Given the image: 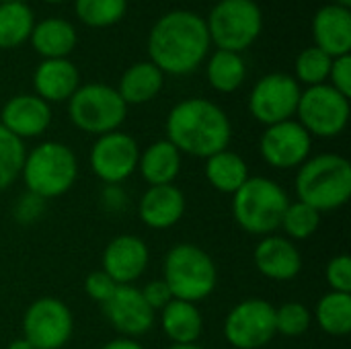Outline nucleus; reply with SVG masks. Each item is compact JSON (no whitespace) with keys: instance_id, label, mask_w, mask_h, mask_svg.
<instances>
[{"instance_id":"9d476101","label":"nucleus","mask_w":351,"mask_h":349,"mask_svg":"<svg viewBox=\"0 0 351 349\" xmlns=\"http://www.w3.org/2000/svg\"><path fill=\"white\" fill-rule=\"evenodd\" d=\"M276 335V306L263 298L241 300L224 319V337L234 349H261Z\"/></svg>"},{"instance_id":"f3484780","label":"nucleus","mask_w":351,"mask_h":349,"mask_svg":"<svg viewBox=\"0 0 351 349\" xmlns=\"http://www.w3.org/2000/svg\"><path fill=\"white\" fill-rule=\"evenodd\" d=\"M51 117V105L37 95H14L0 107V125L23 142L45 134Z\"/></svg>"},{"instance_id":"ea45409f","label":"nucleus","mask_w":351,"mask_h":349,"mask_svg":"<svg viewBox=\"0 0 351 349\" xmlns=\"http://www.w3.org/2000/svg\"><path fill=\"white\" fill-rule=\"evenodd\" d=\"M101 349H144V346L138 339H130V337H115L111 341H107Z\"/></svg>"},{"instance_id":"ddd939ff","label":"nucleus","mask_w":351,"mask_h":349,"mask_svg":"<svg viewBox=\"0 0 351 349\" xmlns=\"http://www.w3.org/2000/svg\"><path fill=\"white\" fill-rule=\"evenodd\" d=\"M140 146L134 136L115 130L95 140L90 148V171L105 185H119L138 171Z\"/></svg>"},{"instance_id":"72a5a7b5","label":"nucleus","mask_w":351,"mask_h":349,"mask_svg":"<svg viewBox=\"0 0 351 349\" xmlns=\"http://www.w3.org/2000/svg\"><path fill=\"white\" fill-rule=\"evenodd\" d=\"M313 325V313L302 302H286L276 309V333L284 337H302Z\"/></svg>"},{"instance_id":"6ab92c4d","label":"nucleus","mask_w":351,"mask_h":349,"mask_svg":"<svg viewBox=\"0 0 351 349\" xmlns=\"http://www.w3.org/2000/svg\"><path fill=\"white\" fill-rule=\"evenodd\" d=\"M185 193L175 185H154L144 191L138 204V216L144 226L152 230L173 228L185 216Z\"/></svg>"},{"instance_id":"b1692460","label":"nucleus","mask_w":351,"mask_h":349,"mask_svg":"<svg viewBox=\"0 0 351 349\" xmlns=\"http://www.w3.org/2000/svg\"><path fill=\"white\" fill-rule=\"evenodd\" d=\"M160 329L171 344H197L204 331V317L197 304L173 298L160 311Z\"/></svg>"},{"instance_id":"4468645a","label":"nucleus","mask_w":351,"mask_h":349,"mask_svg":"<svg viewBox=\"0 0 351 349\" xmlns=\"http://www.w3.org/2000/svg\"><path fill=\"white\" fill-rule=\"evenodd\" d=\"M311 150L313 138L296 119L267 125L259 138L261 158L278 171L298 169L311 158Z\"/></svg>"},{"instance_id":"393cba45","label":"nucleus","mask_w":351,"mask_h":349,"mask_svg":"<svg viewBox=\"0 0 351 349\" xmlns=\"http://www.w3.org/2000/svg\"><path fill=\"white\" fill-rule=\"evenodd\" d=\"M165 84V74L150 62H136L132 64L119 78L117 93L123 103L130 105H144L158 97Z\"/></svg>"},{"instance_id":"7c9ffc66","label":"nucleus","mask_w":351,"mask_h":349,"mask_svg":"<svg viewBox=\"0 0 351 349\" xmlns=\"http://www.w3.org/2000/svg\"><path fill=\"white\" fill-rule=\"evenodd\" d=\"M319 226H321V212L296 200L288 204L280 230H284V237L290 241H306L319 230Z\"/></svg>"},{"instance_id":"37998d69","label":"nucleus","mask_w":351,"mask_h":349,"mask_svg":"<svg viewBox=\"0 0 351 349\" xmlns=\"http://www.w3.org/2000/svg\"><path fill=\"white\" fill-rule=\"evenodd\" d=\"M335 4H341V6H351V0H333Z\"/></svg>"},{"instance_id":"aec40b11","label":"nucleus","mask_w":351,"mask_h":349,"mask_svg":"<svg viewBox=\"0 0 351 349\" xmlns=\"http://www.w3.org/2000/svg\"><path fill=\"white\" fill-rule=\"evenodd\" d=\"M313 39L331 58L351 51V10L341 4H325L313 16Z\"/></svg>"},{"instance_id":"a878e982","label":"nucleus","mask_w":351,"mask_h":349,"mask_svg":"<svg viewBox=\"0 0 351 349\" xmlns=\"http://www.w3.org/2000/svg\"><path fill=\"white\" fill-rule=\"evenodd\" d=\"M204 173H206L208 183L216 191L226 193V195L237 193L245 185V181L251 177L249 175V165L245 163V158L241 154H237L234 150H230V148L208 156Z\"/></svg>"},{"instance_id":"58836bf2","label":"nucleus","mask_w":351,"mask_h":349,"mask_svg":"<svg viewBox=\"0 0 351 349\" xmlns=\"http://www.w3.org/2000/svg\"><path fill=\"white\" fill-rule=\"evenodd\" d=\"M140 292H142L144 300L148 302V306H150L154 313H156V311H162V309L173 300L171 290H169V286L165 284L162 278H160V280H154V282H148Z\"/></svg>"},{"instance_id":"0eeeda50","label":"nucleus","mask_w":351,"mask_h":349,"mask_svg":"<svg viewBox=\"0 0 351 349\" xmlns=\"http://www.w3.org/2000/svg\"><path fill=\"white\" fill-rule=\"evenodd\" d=\"M128 105L117 88L103 82L80 84L68 99V117L72 125L90 136H103L119 130L125 121Z\"/></svg>"},{"instance_id":"cd10ccee","label":"nucleus","mask_w":351,"mask_h":349,"mask_svg":"<svg viewBox=\"0 0 351 349\" xmlns=\"http://www.w3.org/2000/svg\"><path fill=\"white\" fill-rule=\"evenodd\" d=\"M33 27L35 16L27 2H0V49H14L29 41Z\"/></svg>"},{"instance_id":"e433bc0d","label":"nucleus","mask_w":351,"mask_h":349,"mask_svg":"<svg viewBox=\"0 0 351 349\" xmlns=\"http://www.w3.org/2000/svg\"><path fill=\"white\" fill-rule=\"evenodd\" d=\"M335 91H339L341 95H346L348 99L351 97V56H339L333 58L331 62V70H329V78H327Z\"/></svg>"},{"instance_id":"79ce46f5","label":"nucleus","mask_w":351,"mask_h":349,"mask_svg":"<svg viewBox=\"0 0 351 349\" xmlns=\"http://www.w3.org/2000/svg\"><path fill=\"white\" fill-rule=\"evenodd\" d=\"M167 349H206V348H202L199 344H183V346L171 344V348H167Z\"/></svg>"},{"instance_id":"dca6fc26","label":"nucleus","mask_w":351,"mask_h":349,"mask_svg":"<svg viewBox=\"0 0 351 349\" xmlns=\"http://www.w3.org/2000/svg\"><path fill=\"white\" fill-rule=\"evenodd\" d=\"M150 263L148 245L136 234H119L103 251V272L117 286H132Z\"/></svg>"},{"instance_id":"4c0bfd02","label":"nucleus","mask_w":351,"mask_h":349,"mask_svg":"<svg viewBox=\"0 0 351 349\" xmlns=\"http://www.w3.org/2000/svg\"><path fill=\"white\" fill-rule=\"evenodd\" d=\"M43 208H45V202L27 191V195H21L19 202L14 204V218L21 224H31L41 218Z\"/></svg>"},{"instance_id":"f03ea898","label":"nucleus","mask_w":351,"mask_h":349,"mask_svg":"<svg viewBox=\"0 0 351 349\" xmlns=\"http://www.w3.org/2000/svg\"><path fill=\"white\" fill-rule=\"evenodd\" d=\"M167 140L193 158H208L226 150L232 140V123L226 111L210 99L191 97L179 101L167 115Z\"/></svg>"},{"instance_id":"423d86ee","label":"nucleus","mask_w":351,"mask_h":349,"mask_svg":"<svg viewBox=\"0 0 351 349\" xmlns=\"http://www.w3.org/2000/svg\"><path fill=\"white\" fill-rule=\"evenodd\" d=\"M162 280L173 298L197 304L216 290L218 267L202 247L193 243H179L165 255Z\"/></svg>"},{"instance_id":"2f4dec72","label":"nucleus","mask_w":351,"mask_h":349,"mask_svg":"<svg viewBox=\"0 0 351 349\" xmlns=\"http://www.w3.org/2000/svg\"><path fill=\"white\" fill-rule=\"evenodd\" d=\"M331 62L333 58L327 56L323 49H319L317 45H311L306 49H302L294 62V78L296 82L302 86H317V84H325L329 78V70H331Z\"/></svg>"},{"instance_id":"bb28decb","label":"nucleus","mask_w":351,"mask_h":349,"mask_svg":"<svg viewBox=\"0 0 351 349\" xmlns=\"http://www.w3.org/2000/svg\"><path fill=\"white\" fill-rule=\"evenodd\" d=\"M206 76L214 91L218 93H234L243 86L247 78V64L241 53L216 49L206 64Z\"/></svg>"},{"instance_id":"f8f14e48","label":"nucleus","mask_w":351,"mask_h":349,"mask_svg":"<svg viewBox=\"0 0 351 349\" xmlns=\"http://www.w3.org/2000/svg\"><path fill=\"white\" fill-rule=\"evenodd\" d=\"M300 95L302 86L294 76L286 72H271L255 82L249 95V111L265 128L288 121L296 115Z\"/></svg>"},{"instance_id":"2eb2a0df","label":"nucleus","mask_w":351,"mask_h":349,"mask_svg":"<svg viewBox=\"0 0 351 349\" xmlns=\"http://www.w3.org/2000/svg\"><path fill=\"white\" fill-rule=\"evenodd\" d=\"M103 315L119 337L138 339L154 327V311L134 284L117 286L113 296L103 304Z\"/></svg>"},{"instance_id":"f257e3e1","label":"nucleus","mask_w":351,"mask_h":349,"mask_svg":"<svg viewBox=\"0 0 351 349\" xmlns=\"http://www.w3.org/2000/svg\"><path fill=\"white\" fill-rule=\"evenodd\" d=\"M206 19L193 10L175 8L162 14L148 33V58L171 76L195 72L210 53Z\"/></svg>"},{"instance_id":"7ed1b4c3","label":"nucleus","mask_w":351,"mask_h":349,"mask_svg":"<svg viewBox=\"0 0 351 349\" xmlns=\"http://www.w3.org/2000/svg\"><path fill=\"white\" fill-rule=\"evenodd\" d=\"M294 189L298 202L308 204L321 214L343 208L351 197L350 160L333 152L304 160L298 167Z\"/></svg>"},{"instance_id":"c03bdc74","label":"nucleus","mask_w":351,"mask_h":349,"mask_svg":"<svg viewBox=\"0 0 351 349\" xmlns=\"http://www.w3.org/2000/svg\"><path fill=\"white\" fill-rule=\"evenodd\" d=\"M43 2H47V4H60V2H64V0H43Z\"/></svg>"},{"instance_id":"9b49d317","label":"nucleus","mask_w":351,"mask_h":349,"mask_svg":"<svg viewBox=\"0 0 351 349\" xmlns=\"http://www.w3.org/2000/svg\"><path fill=\"white\" fill-rule=\"evenodd\" d=\"M72 331V311L60 298L41 296L23 315V337L35 349H62L70 341Z\"/></svg>"},{"instance_id":"c9c22d12","label":"nucleus","mask_w":351,"mask_h":349,"mask_svg":"<svg viewBox=\"0 0 351 349\" xmlns=\"http://www.w3.org/2000/svg\"><path fill=\"white\" fill-rule=\"evenodd\" d=\"M115 290H117V284H115L103 269L88 274L86 280H84V292H86V296H88L90 300L99 302L101 306L113 296Z\"/></svg>"},{"instance_id":"20e7f679","label":"nucleus","mask_w":351,"mask_h":349,"mask_svg":"<svg viewBox=\"0 0 351 349\" xmlns=\"http://www.w3.org/2000/svg\"><path fill=\"white\" fill-rule=\"evenodd\" d=\"M21 177L29 193L43 202L56 200L74 187L78 179V158L64 142L47 140L27 150Z\"/></svg>"},{"instance_id":"412c9836","label":"nucleus","mask_w":351,"mask_h":349,"mask_svg":"<svg viewBox=\"0 0 351 349\" xmlns=\"http://www.w3.org/2000/svg\"><path fill=\"white\" fill-rule=\"evenodd\" d=\"M80 86V72L68 58L43 60L33 72V95L45 103H64Z\"/></svg>"},{"instance_id":"a18cd8bd","label":"nucleus","mask_w":351,"mask_h":349,"mask_svg":"<svg viewBox=\"0 0 351 349\" xmlns=\"http://www.w3.org/2000/svg\"><path fill=\"white\" fill-rule=\"evenodd\" d=\"M0 2H25V0H0Z\"/></svg>"},{"instance_id":"a19ab883","label":"nucleus","mask_w":351,"mask_h":349,"mask_svg":"<svg viewBox=\"0 0 351 349\" xmlns=\"http://www.w3.org/2000/svg\"><path fill=\"white\" fill-rule=\"evenodd\" d=\"M6 349H35L25 337H19V339H14V341H10Z\"/></svg>"},{"instance_id":"c756f323","label":"nucleus","mask_w":351,"mask_h":349,"mask_svg":"<svg viewBox=\"0 0 351 349\" xmlns=\"http://www.w3.org/2000/svg\"><path fill=\"white\" fill-rule=\"evenodd\" d=\"M74 10L86 27L105 29L123 19L128 0H74Z\"/></svg>"},{"instance_id":"c85d7f7f","label":"nucleus","mask_w":351,"mask_h":349,"mask_svg":"<svg viewBox=\"0 0 351 349\" xmlns=\"http://www.w3.org/2000/svg\"><path fill=\"white\" fill-rule=\"evenodd\" d=\"M315 319L323 333L348 337L351 331V294L327 292L315 306Z\"/></svg>"},{"instance_id":"473e14b6","label":"nucleus","mask_w":351,"mask_h":349,"mask_svg":"<svg viewBox=\"0 0 351 349\" xmlns=\"http://www.w3.org/2000/svg\"><path fill=\"white\" fill-rule=\"evenodd\" d=\"M25 154V142L0 125V191L8 189L21 177Z\"/></svg>"},{"instance_id":"a211bd4d","label":"nucleus","mask_w":351,"mask_h":349,"mask_svg":"<svg viewBox=\"0 0 351 349\" xmlns=\"http://www.w3.org/2000/svg\"><path fill=\"white\" fill-rule=\"evenodd\" d=\"M253 263L263 278L274 282H290L302 272V255L284 234L261 237L253 249Z\"/></svg>"},{"instance_id":"4be33fe9","label":"nucleus","mask_w":351,"mask_h":349,"mask_svg":"<svg viewBox=\"0 0 351 349\" xmlns=\"http://www.w3.org/2000/svg\"><path fill=\"white\" fill-rule=\"evenodd\" d=\"M183 154L165 138L156 140L144 150H140L138 171L148 187L154 185H171L181 173Z\"/></svg>"},{"instance_id":"5701e85b","label":"nucleus","mask_w":351,"mask_h":349,"mask_svg":"<svg viewBox=\"0 0 351 349\" xmlns=\"http://www.w3.org/2000/svg\"><path fill=\"white\" fill-rule=\"evenodd\" d=\"M29 41L43 60H56V58H68V53L76 47L78 35L70 21L60 16H49L35 23Z\"/></svg>"},{"instance_id":"6e6552de","label":"nucleus","mask_w":351,"mask_h":349,"mask_svg":"<svg viewBox=\"0 0 351 349\" xmlns=\"http://www.w3.org/2000/svg\"><path fill=\"white\" fill-rule=\"evenodd\" d=\"M212 45L226 51H245L263 29V12L255 0H220L206 19Z\"/></svg>"},{"instance_id":"1a4fd4ad","label":"nucleus","mask_w":351,"mask_h":349,"mask_svg":"<svg viewBox=\"0 0 351 349\" xmlns=\"http://www.w3.org/2000/svg\"><path fill=\"white\" fill-rule=\"evenodd\" d=\"M350 99L331 84H317L302 91L296 121L311 134V138H337L350 123Z\"/></svg>"},{"instance_id":"39448f33","label":"nucleus","mask_w":351,"mask_h":349,"mask_svg":"<svg viewBox=\"0 0 351 349\" xmlns=\"http://www.w3.org/2000/svg\"><path fill=\"white\" fill-rule=\"evenodd\" d=\"M290 204L286 189L269 177H249L232 193V218L253 237H269L280 230L284 212Z\"/></svg>"},{"instance_id":"f704fd0d","label":"nucleus","mask_w":351,"mask_h":349,"mask_svg":"<svg viewBox=\"0 0 351 349\" xmlns=\"http://www.w3.org/2000/svg\"><path fill=\"white\" fill-rule=\"evenodd\" d=\"M325 280L331 292L351 294V259L350 255H335L325 267Z\"/></svg>"}]
</instances>
